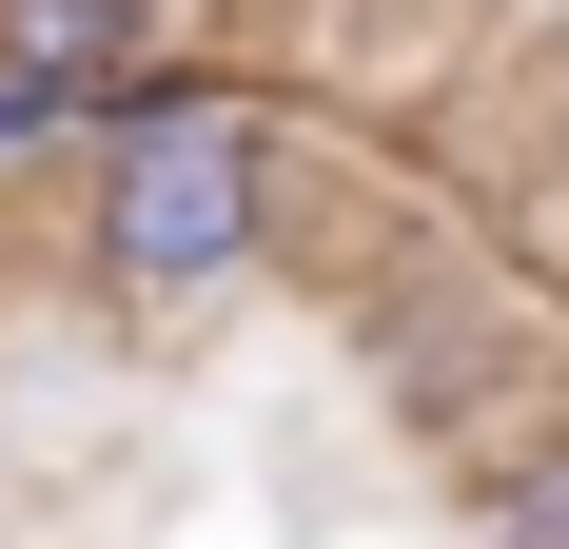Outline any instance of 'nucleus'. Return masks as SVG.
Instances as JSON below:
<instances>
[{
    "mask_svg": "<svg viewBox=\"0 0 569 549\" xmlns=\"http://www.w3.org/2000/svg\"><path fill=\"white\" fill-rule=\"evenodd\" d=\"M256 236H276V118L236 99V79L138 59V79L99 99V197H79L99 295L197 315V295H236V274H256Z\"/></svg>",
    "mask_w": 569,
    "mask_h": 549,
    "instance_id": "nucleus-1",
    "label": "nucleus"
},
{
    "mask_svg": "<svg viewBox=\"0 0 569 549\" xmlns=\"http://www.w3.org/2000/svg\"><path fill=\"white\" fill-rule=\"evenodd\" d=\"M79 138H99V99H79V79H40V59H0V177L79 158Z\"/></svg>",
    "mask_w": 569,
    "mask_h": 549,
    "instance_id": "nucleus-3",
    "label": "nucleus"
},
{
    "mask_svg": "<svg viewBox=\"0 0 569 549\" xmlns=\"http://www.w3.org/2000/svg\"><path fill=\"white\" fill-rule=\"evenodd\" d=\"M491 549H569V432L491 451Z\"/></svg>",
    "mask_w": 569,
    "mask_h": 549,
    "instance_id": "nucleus-4",
    "label": "nucleus"
},
{
    "mask_svg": "<svg viewBox=\"0 0 569 549\" xmlns=\"http://www.w3.org/2000/svg\"><path fill=\"white\" fill-rule=\"evenodd\" d=\"M177 0H0V59H40V79H79V99H118L138 59H158Z\"/></svg>",
    "mask_w": 569,
    "mask_h": 549,
    "instance_id": "nucleus-2",
    "label": "nucleus"
}]
</instances>
